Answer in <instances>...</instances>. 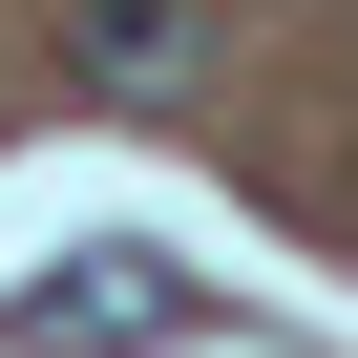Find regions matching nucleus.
<instances>
[{
  "instance_id": "2",
  "label": "nucleus",
  "mask_w": 358,
  "mask_h": 358,
  "mask_svg": "<svg viewBox=\"0 0 358 358\" xmlns=\"http://www.w3.org/2000/svg\"><path fill=\"white\" fill-rule=\"evenodd\" d=\"M85 64H106V85H169L190 22H169V0H85Z\"/></svg>"
},
{
  "instance_id": "1",
  "label": "nucleus",
  "mask_w": 358,
  "mask_h": 358,
  "mask_svg": "<svg viewBox=\"0 0 358 358\" xmlns=\"http://www.w3.org/2000/svg\"><path fill=\"white\" fill-rule=\"evenodd\" d=\"M169 337H211V274H169L148 232L43 253L22 295H0V358H169Z\"/></svg>"
}]
</instances>
